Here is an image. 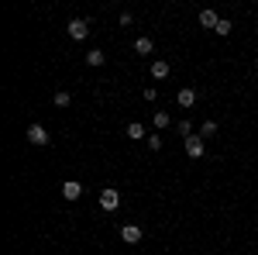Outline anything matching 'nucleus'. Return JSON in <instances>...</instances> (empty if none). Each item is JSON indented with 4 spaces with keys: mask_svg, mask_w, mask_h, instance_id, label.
Masks as SVG:
<instances>
[{
    "mask_svg": "<svg viewBox=\"0 0 258 255\" xmlns=\"http://www.w3.org/2000/svg\"><path fill=\"white\" fill-rule=\"evenodd\" d=\"M62 196L65 200H79V196H83V187H79L76 180H69V183H62Z\"/></svg>",
    "mask_w": 258,
    "mask_h": 255,
    "instance_id": "6e6552de",
    "label": "nucleus"
},
{
    "mask_svg": "<svg viewBox=\"0 0 258 255\" xmlns=\"http://www.w3.org/2000/svg\"><path fill=\"white\" fill-rule=\"evenodd\" d=\"M128 138H145V125H141V121H131L128 125Z\"/></svg>",
    "mask_w": 258,
    "mask_h": 255,
    "instance_id": "dca6fc26",
    "label": "nucleus"
},
{
    "mask_svg": "<svg viewBox=\"0 0 258 255\" xmlns=\"http://www.w3.org/2000/svg\"><path fill=\"white\" fill-rule=\"evenodd\" d=\"M69 104H72V97H69L65 90H59V93H55V107H69Z\"/></svg>",
    "mask_w": 258,
    "mask_h": 255,
    "instance_id": "f3484780",
    "label": "nucleus"
},
{
    "mask_svg": "<svg viewBox=\"0 0 258 255\" xmlns=\"http://www.w3.org/2000/svg\"><path fill=\"white\" fill-rule=\"evenodd\" d=\"M103 63H107V56H103L100 49H90V52H86V65H103Z\"/></svg>",
    "mask_w": 258,
    "mask_h": 255,
    "instance_id": "9b49d317",
    "label": "nucleus"
},
{
    "mask_svg": "<svg viewBox=\"0 0 258 255\" xmlns=\"http://www.w3.org/2000/svg\"><path fill=\"white\" fill-rule=\"evenodd\" d=\"M65 31H69V38H76V42H83V38L90 35V21H83V17H72Z\"/></svg>",
    "mask_w": 258,
    "mask_h": 255,
    "instance_id": "f257e3e1",
    "label": "nucleus"
},
{
    "mask_svg": "<svg viewBox=\"0 0 258 255\" xmlns=\"http://www.w3.org/2000/svg\"><path fill=\"white\" fill-rule=\"evenodd\" d=\"M203 152H206V145H203V138H200V134L186 138V155H190V159H203Z\"/></svg>",
    "mask_w": 258,
    "mask_h": 255,
    "instance_id": "7ed1b4c3",
    "label": "nucleus"
},
{
    "mask_svg": "<svg viewBox=\"0 0 258 255\" xmlns=\"http://www.w3.org/2000/svg\"><path fill=\"white\" fill-rule=\"evenodd\" d=\"M176 104H179L183 111H190V107L196 104V90H193V86H183V90L176 93Z\"/></svg>",
    "mask_w": 258,
    "mask_h": 255,
    "instance_id": "20e7f679",
    "label": "nucleus"
},
{
    "mask_svg": "<svg viewBox=\"0 0 258 255\" xmlns=\"http://www.w3.org/2000/svg\"><path fill=\"white\" fill-rule=\"evenodd\" d=\"M28 141H31V145H38V148H45L52 138H49V131H45L42 125H31V128H28Z\"/></svg>",
    "mask_w": 258,
    "mask_h": 255,
    "instance_id": "f03ea898",
    "label": "nucleus"
},
{
    "mask_svg": "<svg viewBox=\"0 0 258 255\" xmlns=\"http://www.w3.org/2000/svg\"><path fill=\"white\" fill-rule=\"evenodd\" d=\"M134 52H138V56H152V52H155V42H152V38H138V42H134Z\"/></svg>",
    "mask_w": 258,
    "mask_h": 255,
    "instance_id": "9d476101",
    "label": "nucleus"
},
{
    "mask_svg": "<svg viewBox=\"0 0 258 255\" xmlns=\"http://www.w3.org/2000/svg\"><path fill=\"white\" fill-rule=\"evenodd\" d=\"M148 148H152V152H158V148H162V138H158V131H155V134H148Z\"/></svg>",
    "mask_w": 258,
    "mask_h": 255,
    "instance_id": "a211bd4d",
    "label": "nucleus"
},
{
    "mask_svg": "<svg viewBox=\"0 0 258 255\" xmlns=\"http://www.w3.org/2000/svg\"><path fill=\"white\" fill-rule=\"evenodd\" d=\"M155 128L162 131V128H172V118L165 114V111H155Z\"/></svg>",
    "mask_w": 258,
    "mask_h": 255,
    "instance_id": "f8f14e48",
    "label": "nucleus"
},
{
    "mask_svg": "<svg viewBox=\"0 0 258 255\" xmlns=\"http://www.w3.org/2000/svg\"><path fill=\"white\" fill-rule=\"evenodd\" d=\"M213 31H217V35H220V38H227V35H231V31H234V24H231V21H227V17H220V24H217V28H213Z\"/></svg>",
    "mask_w": 258,
    "mask_h": 255,
    "instance_id": "2eb2a0df",
    "label": "nucleus"
},
{
    "mask_svg": "<svg viewBox=\"0 0 258 255\" xmlns=\"http://www.w3.org/2000/svg\"><path fill=\"white\" fill-rule=\"evenodd\" d=\"M100 207H103V210H117V207H121V193L117 190H103L100 193Z\"/></svg>",
    "mask_w": 258,
    "mask_h": 255,
    "instance_id": "39448f33",
    "label": "nucleus"
},
{
    "mask_svg": "<svg viewBox=\"0 0 258 255\" xmlns=\"http://www.w3.org/2000/svg\"><path fill=\"white\" fill-rule=\"evenodd\" d=\"M200 24H203V28H217V24H220V17H217V10H210V7H203V10H200Z\"/></svg>",
    "mask_w": 258,
    "mask_h": 255,
    "instance_id": "0eeeda50",
    "label": "nucleus"
},
{
    "mask_svg": "<svg viewBox=\"0 0 258 255\" xmlns=\"http://www.w3.org/2000/svg\"><path fill=\"white\" fill-rule=\"evenodd\" d=\"M217 134V121H203L200 125V138H213Z\"/></svg>",
    "mask_w": 258,
    "mask_h": 255,
    "instance_id": "4468645a",
    "label": "nucleus"
},
{
    "mask_svg": "<svg viewBox=\"0 0 258 255\" xmlns=\"http://www.w3.org/2000/svg\"><path fill=\"white\" fill-rule=\"evenodd\" d=\"M121 238H124L128 245H138V242L145 238V231H141L138 224H124V228H121Z\"/></svg>",
    "mask_w": 258,
    "mask_h": 255,
    "instance_id": "423d86ee",
    "label": "nucleus"
},
{
    "mask_svg": "<svg viewBox=\"0 0 258 255\" xmlns=\"http://www.w3.org/2000/svg\"><path fill=\"white\" fill-rule=\"evenodd\" d=\"M176 131L183 134V141H186V138H193V121H190V118H186V121H179V125H176Z\"/></svg>",
    "mask_w": 258,
    "mask_h": 255,
    "instance_id": "ddd939ff",
    "label": "nucleus"
},
{
    "mask_svg": "<svg viewBox=\"0 0 258 255\" xmlns=\"http://www.w3.org/2000/svg\"><path fill=\"white\" fill-rule=\"evenodd\" d=\"M169 69H172V65L165 63V59H155V63H152V76H155V79H165Z\"/></svg>",
    "mask_w": 258,
    "mask_h": 255,
    "instance_id": "1a4fd4ad",
    "label": "nucleus"
}]
</instances>
